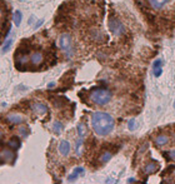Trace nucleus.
<instances>
[{"instance_id":"7","label":"nucleus","mask_w":175,"mask_h":184,"mask_svg":"<svg viewBox=\"0 0 175 184\" xmlns=\"http://www.w3.org/2000/svg\"><path fill=\"white\" fill-rule=\"evenodd\" d=\"M159 169V163L158 162H149L144 165V173L145 174H153V173H156Z\"/></svg>"},{"instance_id":"12","label":"nucleus","mask_w":175,"mask_h":184,"mask_svg":"<svg viewBox=\"0 0 175 184\" xmlns=\"http://www.w3.org/2000/svg\"><path fill=\"white\" fill-rule=\"evenodd\" d=\"M83 173H84V168H83V167H78V168H75V169L73 170V173L70 174V177L68 178V180H69V182H73V180H75V179H76V178H78L79 175H80V174H83Z\"/></svg>"},{"instance_id":"9","label":"nucleus","mask_w":175,"mask_h":184,"mask_svg":"<svg viewBox=\"0 0 175 184\" xmlns=\"http://www.w3.org/2000/svg\"><path fill=\"white\" fill-rule=\"evenodd\" d=\"M70 150H71V145L70 143H69L68 140H61L60 141V144H59V152L64 155V157H68L69 153H70Z\"/></svg>"},{"instance_id":"24","label":"nucleus","mask_w":175,"mask_h":184,"mask_svg":"<svg viewBox=\"0 0 175 184\" xmlns=\"http://www.w3.org/2000/svg\"><path fill=\"white\" fill-rule=\"evenodd\" d=\"M153 71H154V75L156 78H159L163 74V68H156V69H153Z\"/></svg>"},{"instance_id":"23","label":"nucleus","mask_w":175,"mask_h":184,"mask_svg":"<svg viewBox=\"0 0 175 184\" xmlns=\"http://www.w3.org/2000/svg\"><path fill=\"white\" fill-rule=\"evenodd\" d=\"M19 133L22 134V136H28V128L26 127H19Z\"/></svg>"},{"instance_id":"28","label":"nucleus","mask_w":175,"mask_h":184,"mask_svg":"<svg viewBox=\"0 0 175 184\" xmlns=\"http://www.w3.org/2000/svg\"><path fill=\"white\" fill-rule=\"evenodd\" d=\"M4 163V158H3V154H1V152H0V165H1Z\"/></svg>"},{"instance_id":"14","label":"nucleus","mask_w":175,"mask_h":184,"mask_svg":"<svg viewBox=\"0 0 175 184\" xmlns=\"http://www.w3.org/2000/svg\"><path fill=\"white\" fill-rule=\"evenodd\" d=\"M88 134V129L84 125L83 123H79L78 124V135H79V138H85V135Z\"/></svg>"},{"instance_id":"11","label":"nucleus","mask_w":175,"mask_h":184,"mask_svg":"<svg viewBox=\"0 0 175 184\" xmlns=\"http://www.w3.org/2000/svg\"><path fill=\"white\" fill-rule=\"evenodd\" d=\"M169 0H149V4L153 9L155 10H160L161 8H164V5L168 4Z\"/></svg>"},{"instance_id":"22","label":"nucleus","mask_w":175,"mask_h":184,"mask_svg":"<svg viewBox=\"0 0 175 184\" xmlns=\"http://www.w3.org/2000/svg\"><path fill=\"white\" fill-rule=\"evenodd\" d=\"M12 44H13V39H8L6 41H5V44H4V46H3V53H6V51L10 49Z\"/></svg>"},{"instance_id":"29","label":"nucleus","mask_w":175,"mask_h":184,"mask_svg":"<svg viewBox=\"0 0 175 184\" xmlns=\"http://www.w3.org/2000/svg\"><path fill=\"white\" fill-rule=\"evenodd\" d=\"M54 87H55V84H54V83H49V84H48V88H49V89H53Z\"/></svg>"},{"instance_id":"10","label":"nucleus","mask_w":175,"mask_h":184,"mask_svg":"<svg viewBox=\"0 0 175 184\" xmlns=\"http://www.w3.org/2000/svg\"><path fill=\"white\" fill-rule=\"evenodd\" d=\"M31 107H33L34 112L38 113L39 115H45V114H48V112H49L48 107H46L45 104H43V103H34Z\"/></svg>"},{"instance_id":"13","label":"nucleus","mask_w":175,"mask_h":184,"mask_svg":"<svg viewBox=\"0 0 175 184\" xmlns=\"http://www.w3.org/2000/svg\"><path fill=\"white\" fill-rule=\"evenodd\" d=\"M168 141H169V138H168L166 135H164V134L158 135L156 138H155V144H156L158 146H164V145H166Z\"/></svg>"},{"instance_id":"25","label":"nucleus","mask_w":175,"mask_h":184,"mask_svg":"<svg viewBox=\"0 0 175 184\" xmlns=\"http://www.w3.org/2000/svg\"><path fill=\"white\" fill-rule=\"evenodd\" d=\"M161 64H163V61L160 59H156L155 61H154V64H153V69H156V68H161Z\"/></svg>"},{"instance_id":"2","label":"nucleus","mask_w":175,"mask_h":184,"mask_svg":"<svg viewBox=\"0 0 175 184\" xmlns=\"http://www.w3.org/2000/svg\"><path fill=\"white\" fill-rule=\"evenodd\" d=\"M111 98H113V95L108 89H94L89 95L90 102L95 105H100V107L107 105L111 100Z\"/></svg>"},{"instance_id":"26","label":"nucleus","mask_w":175,"mask_h":184,"mask_svg":"<svg viewBox=\"0 0 175 184\" xmlns=\"http://www.w3.org/2000/svg\"><path fill=\"white\" fill-rule=\"evenodd\" d=\"M44 24V19H40V20H38V22L35 23V25H34V29H38V28H40L41 25Z\"/></svg>"},{"instance_id":"31","label":"nucleus","mask_w":175,"mask_h":184,"mask_svg":"<svg viewBox=\"0 0 175 184\" xmlns=\"http://www.w3.org/2000/svg\"><path fill=\"white\" fill-rule=\"evenodd\" d=\"M0 19H1V10H0Z\"/></svg>"},{"instance_id":"3","label":"nucleus","mask_w":175,"mask_h":184,"mask_svg":"<svg viewBox=\"0 0 175 184\" xmlns=\"http://www.w3.org/2000/svg\"><path fill=\"white\" fill-rule=\"evenodd\" d=\"M109 29H110L111 33H113L114 35H116V36L125 33V28H124L123 23H121L120 20H118L116 18H110L109 19Z\"/></svg>"},{"instance_id":"32","label":"nucleus","mask_w":175,"mask_h":184,"mask_svg":"<svg viewBox=\"0 0 175 184\" xmlns=\"http://www.w3.org/2000/svg\"><path fill=\"white\" fill-rule=\"evenodd\" d=\"M174 108H175V100H174Z\"/></svg>"},{"instance_id":"6","label":"nucleus","mask_w":175,"mask_h":184,"mask_svg":"<svg viewBox=\"0 0 175 184\" xmlns=\"http://www.w3.org/2000/svg\"><path fill=\"white\" fill-rule=\"evenodd\" d=\"M30 61H31V64H33V65H40L41 63L44 61L43 53L38 51V50L33 51V53H31V55H30Z\"/></svg>"},{"instance_id":"19","label":"nucleus","mask_w":175,"mask_h":184,"mask_svg":"<svg viewBox=\"0 0 175 184\" xmlns=\"http://www.w3.org/2000/svg\"><path fill=\"white\" fill-rule=\"evenodd\" d=\"M53 130H54V133L59 135L61 133V130H63V124L60 122H55L54 125H53Z\"/></svg>"},{"instance_id":"16","label":"nucleus","mask_w":175,"mask_h":184,"mask_svg":"<svg viewBox=\"0 0 175 184\" xmlns=\"http://www.w3.org/2000/svg\"><path fill=\"white\" fill-rule=\"evenodd\" d=\"M111 158H113V154H111V152H104V153L100 155V162L103 163V164H105V163H108Z\"/></svg>"},{"instance_id":"8","label":"nucleus","mask_w":175,"mask_h":184,"mask_svg":"<svg viewBox=\"0 0 175 184\" xmlns=\"http://www.w3.org/2000/svg\"><path fill=\"white\" fill-rule=\"evenodd\" d=\"M6 119H8V122L13 124H22L24 122V117L19 113H10L6 117Z\"/></svg>"},{"instance_id":"17","label":"nucleus","mask_w":175,"mask_h":184,"mask_svg":"<svg viewBox=\"0 0 175 184\" xmlns=\"http://www.w3.org/2000/svg\"><path fill=\"white\" fill-rule=\"evenodd\" d=\"M8 145H10L12 149H18L20 146V141L18 140V138H12V139H9Z\"/></svg>"},{"instance_id":"21","label":"nucleus","mask_w":175,"mask_h":184,"mask_svg":"<svg viewBox=\"0 0 175 184\" xmlns=\"http://www.w3.org/2000/svg\"><path fill=\"white\" fill-rule=\"evenodd\" d=\"M91 34H93V38H94L95 40H98V41H102V40H103V34L100 33V31L94 30Z\"/></svg>"},{"instance_id":"4","label":"nucleus","mask_w":175,"mask_h":184,"mask_svg":"<svg viewBox=\"0 0 175 184\" xmlns=\"http://www.w3.org/2000/svg\"><path fill=\"white\" fill-rule=\"evenodd\" d=\"M59 46L65 54H71V35L63 34L59 39Z\"/></svg>"},{"instance_id":"20","label":"nucleus","mask_w":175,"mask_h":184,"mask_svg":"<svg viewBox=\"0 0 175 184\" xmlns=\"http://www.w3.org/2000/svg\"><path fill=\"white\" fill-rule=\"evenodd\" d=\"M128 129H129L130 131H133V130H135V129H136V122H135V119H134V118L130 119L129 122H128Z\"/></svg>"},{"instance_id":"5","label":"nucleus","mask_w":175,"mask_h":184,"mask_svg":"<svg viewBox=\"0 0 175 184\" xmlns=\"http://www.w3.org/2000/svg\"><path fill=\"white\" fill-rule=\"evenodd\" d=\"M3 158H4V162L8 163V164H14L15 159H17V155L13 152V149H4L1 152Z\"/></svg>"},{"instance_id":"18","label":"nucleus","mask_w":175,"mask_h":184,"mask_svg":"<svg viewBox=\"0 0 175 184\" xmlns=\"http://www.w3.org/2000/svg\"><path fill=\"white\" fill-rule=\"evenodd\" d=\"M81 146H83V138H79L75 141V153H76V155L81 154Z\"/></svg>"},{"instance_id":"30","label":"nucleus","mask_w":175,"mask_h":184,"mask_svg":"<svg viewBox=\"0 0 175 184\" xmlns=\"http://www.w3.org/2000/svg\"><path fill=\"white\" fill-rule=\"evenodd\" d=\"M134 182H136L135 178H129V179H128V183H134Z\"/></svg>"},{"instance_id":"1","label":"nucleus","mask_w":175,"mask_h":184,"mask_svg":"<svg viewBox=\"0 0 175 184\" xmlns=\"http://www.w3.org/2000/svg\"><path fill=\"white\" fill-rule=\"evenodd\" d=\"M114 118L109 113L105 112H95L91 115V127L95 134L100 136H105L110 134L114 129Z\"/></svg>"},{"instance_id":"15","label":"nucleus","mask_w":175,"mask_h":184,"mask_svg":"<svg viewBox=\"0 0 175 184\" xmlns=\"http://www.w3.org/2000/svg\"><path fill=\"white\" fill-rule=\"evenodd\" d=\"M14 24L17 25V26H19L20 24H22V20H23V14H22V12L20 10H17V12L14 13Z\"/></svg>"},{"instance_id":"27","label":"nucleus","mask_w":175,"mask_h":184,"mask_svg":"<svg viewBox=\"0 0 175 184\" xmlns=\"http://www.w3.org/2000/svg\"><path fill=\"white\" fill-rule=\"evenodd\" d=\"M168 155H169V158H170V159H175V149H173V150L169 152Z\"/></svg>"}]
</instances>
